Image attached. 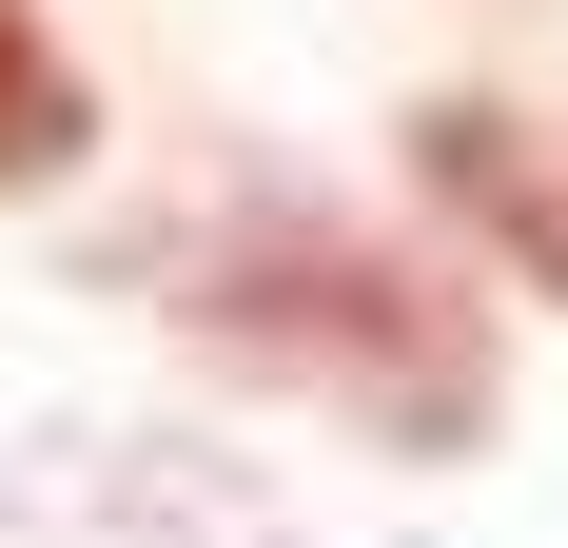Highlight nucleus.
Returning a JSON list of instances; mask_svg holds the SVG:
<instances>
[{"instance_id":"7ed1b4c3","label":"nucleus","mask_w":568,"mask_h":548,"mask_svg":"<svg viewBox=\"0 0 568 548\" xmlns=\"http://www.w3.org/2000/svg\"><path fill=\"white\" fill-rule=\"evenodd\" d=\"M79 138H99V99H79L59 20H40V0H0V196H20V176H79Z\"/></svg>"},{"instance_id":"f257e3e1","label":"nucleus","mask_w":568,"mask_h":548,"mask_svg":"<svg viewBox=\"0 0 568 548\" xmlns=\"http://www.w3.org/2000/svg\"><path fill=\"white\" fill-rule=\"evenodd\" d=\"M196 314H216L255 373H294L314 412L393 432V450H452L470 412H490V333H470V294H432V274H412V255H373V235L255 216L216 274H196Z\"/></svg>"},{"instance_id":"f03ea898","label":"nucleus","mask_w":568,"mask_h":548,"mask_svg":"<svg viewBox=\"0 0 568 548\" xmlns=\"http://www.w3.org/2000/svg\"><path fill=\"white\" fill-rule=\"evenodd\" d=\"M412 138H432V196H452L529 294H568V138H529V118H490V99H432Z\"/></svg>"}]
</instances>
